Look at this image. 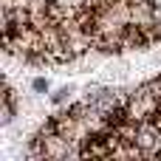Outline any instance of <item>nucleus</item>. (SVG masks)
I'll return each instance as SVG.
<instances>
[{
  "mask_svg": "<svg viewBox=\"0 0 161 161\" xmlns=\"http://www.w3.org/2000/svg\"><path fill=\"white\" fill-rule=\"evenodd\" d=\"M71 93H74V85H65V88H59V91L51 96V102H54V105H62V102H65Z\"/></svg>",
  "mask_w": 161,
  "mask_h": 161,
  "instance_id": "nucleus-1",
  "label": "nucleus"
},
{
  "mask_svg": "<svg viewBox=\"0 0 161 161\" xmlns=\"http://www.w3.org/2000/svg\"><path fill=\"white\" fill-rule=\"evenodd\" d=\"M31 88H34L37 93H48V79H42V76H40V79H34V82H31Z\"/></svg>",
  "mask_w": 161,
  "mask_h": 161,
  "instance_id": "nucleus-2",
  "label": "nucleus"
},
{
  "mask_svg": "<svg viewBox=\"0 0 161 161\" xmlns=\"http://www.w3.org/2000/svg\"><path fill=\"white\" fill-rule=\"evenodd\" d=\"M153 23L161 25V3H156V8H153Z\"/></svg>",
  "mask_w": 161,
  "mask_h": 161,
  "instance_id": "nucleus-3",
  "label": "nucleus"
}]
</instances>
